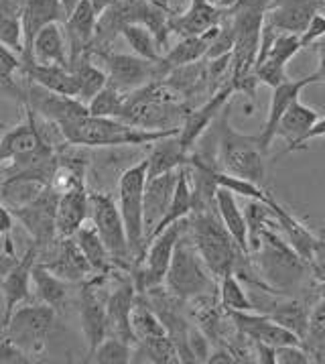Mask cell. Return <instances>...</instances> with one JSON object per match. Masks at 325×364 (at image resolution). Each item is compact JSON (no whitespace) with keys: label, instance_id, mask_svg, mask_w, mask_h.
Segmentation results:
<instances>
[{"label":"cell","instance_id":"cell-1","mask_svg":"<svg viewBox=\"0 0 325 364\" xmlns=\"http://www.w3.org/2000/svg\"><path fill=\"white\" fill-rule=\"evenodd\" d=\"M61 136L67 145L77 146H131L150 145L165 136L177 134L179 129H157L148 131L128 124L120 118L86 117L72 118L57 124Z\"/></svg>","mask_w":325,"mask_h":364},{"label":"cell","instance_id":"cell-2","mask_svg":"<svg viewBox=\"0 0 325 364\" xmlns=\"http://www.w3.org/2000/svg\"><path fill=\"white\" fill-rule=\"evenodd\" d=\"M189 216L192 220L187 222V234L216 281L228 273H234L238 264L248 259V255L238 248L234 238L226 230L216 208L193 210Z\"/></svg>","mask_w":325,"mask_h":364},{"label":"cell","instance_id":"cell-3","mask_svg":"<svg viewBox=\"0 0 325 364\" xmlns=\"http://www.w3.org/2000/svg\"><path fill=\"white\" fill-rule=\"evenodd\" d=\"M277 226V224H272ZM266 226L260 232V245L250 257L256 259V275L268 291L287 293L299 287L305 277L307 262L303 261L291 245L277 232V228Z\"/></svg>","mask_w":325,"mask_h":364},{"label":"cell","instance_id":"cell-4","mask_svg":"<svg viewBox=\"0 0 325 364\" xmlns=\"http://www.w3.org/2000/svg\"><path fill=\"white\" fill-rule=\"evenodd\" d=\"M162 285L167 291L175 295L181 301H189L199 295L216 293V279L211 277V273L207 271L202 257L193 247L192 238L187 234V226L175 245Z\"/></svg>","mask_w":325,"mask_h":364},{"label":"cell","instance_id":"cell-5","mask_svg":"<svg viewBox=\"0 0 325 364\" xmlns=\"http://www.w3.org/2000/svg\"><path fill=\"white\" fill-rule=\"evenodd\" d=\"M218 163L224 173L242 177L256 186L265 183V159L256 136L242 134L230 127L228 110L224 108L220 118V136H218Z\"/></svg>","mask_w":325,"mask_h":364},{"label":"cell","instance_id":"cell-6","mask_svg":"<svg viewBox=\"0 0 325 364\" xmlns=\"http://www.w3.org/2000/svg\"><path fill=\"white\" fill-rule=\"evenodd\" d=\"M147 183V159L134 163L119 179V210L134 267H138L145 255V222H143V196Z\"/></svg>","mask_w":325,"mask_h":364},{"label":"cell","instance_id":"cell-7","mask_svg":"<svg viewBox=\"0 0 325 364\" xmlns=\"http://www.w3.org/2000/svg\"><path fill=\"white\" fill-rule=\"evenodd\" d=\"M89 200V220L96 226V230L102 238L104 247L108 250L110 259L116 269H131L134 264L128 238L124 230V222L120 216L119 204L110 193L104 191H88Z\"/></svg>","mask_w":325,"mask_h":364},{"label":"cell","instance_id":"cell-8","mask_svg":"<svg viewBox=\"0 0 325 364\" xmlns=\"http://www.w3.org/2000/svg\"><path fill=\"white\" fill-rule=\"evenodd\" d=\"M55 309L45 304H21L2 321V334L29 356L41 354L55 323Z\"/></svg>","mask_w":325,"mask_h":364},{"label":"cell","instance_id":"cell-9","mask_svg":"<svg viewBox=\"0 0 325 364\" xmlns=\"http://www.w3.org/2000/svg\"><path fill=\"white\" fill-rule=\"evenodd\" d=\"M11 214L23 222V226L33 236V242L37 247H51L57 242L55 230V210H57V191L47 186L35 198H31L25 204L9 208Z\"/></svg>","mask_w":325,"mask_h":364},{"label":"cell","instance_id":"cell-10","mask_svg":"<svg viewBox=\"0 0 325 364\" xmlns=\"http://www.w3.org/2000/svg\"><path fill=\"white\" fill-rule=\"evenodd\" d=\"M185 226L187 222L185 220H179L175 224L167 226L165 230L157 234L145 248V255H143V267H141V283H134L136 285V291H147L150 287H159L165 281L167 275V269H169V262L173 257V250L175 245L181 238V234L185 232Z\"/></svg>","mask_w":325,"mask_h":364},{"label":"cell","instance_id":"cell-11","mask_svg":"<svg viewBox=\"0 0 325 364\" xmlns=\"http://www.w3.org/2000/svg\"><path fill=\"white\" fill-rule=\"evenodd\" d=\"M108 275H96V279H89L79 293V321H82V332L86 338L88 352L94 348L108 336V320H106V297L102 295V285Z\"/></svg>","mask_w":325,"mask_h":364},{"label":"cell","instance_id":"cell-12","mask_svg":"<svg viewBox=\"0 0 325 364\" xmlns=\"http://www.w3.org/2000/svg\"><path fill=\"white\" fill-rule=\"evenodd\" d=\"M98 58L104 61V68H106L104 72L108 75V82L124 92L143 87L150 80H155V73L159 72V63L138 58V55L98 51Z\"/></svg>","mask_w":325,"mask_h":364},{"label":"cell","instance_id":"cell-13","mask_svg":"<svg viewBox=\"0 0 325 364\" xmlns=\"http://www.w3.org/2000/svg\"><path fill=\"white\" fill-rule=\"evenodd\" d=\"M226 314L238 332L244 338H248L250 342L268 344L272 348L287 346V344H303L299 336L282 328L281 323H277L275 320H270L266 314H260V311H226Z\"/></svg>","mask_w":325,"mask_h":364},{"label":"cell","instance_id":"cell-14","mask_svg":"<svg viewBox=\"0 0 325 364\" xmlns=\"http://www.w3.org/2000/svg\"><path fill=\"white\" fill-rule=\"evenodd\" d=\"M27 108H31L35 114H39L47 122H55V124L89 114L88 104L79 102L72 96L51 92L35 82H31L27 90Z\"/></svg>","mask_w":325,"mask_h":364},{"label":"cell","instance_id":"cell-15","mask_svg":"<svg viewBox=\"0 0 325 364\" xmlns=\"http://www.w3.org/2000/svg\"><path fill=\"white\" fill-rule=\"evenodd\" d=\"M39 257V247L37 242H31L27 252L16 259L9 271L0 277V289L4 295V311H2V321L9 320V316L15 311L21 304H25L31 295V271Z\"/></svg>","mask_w":325,"mask_h":364},{"label":"cell","instance_id":"cell-16","mask_svg":"<svg viewBox=\"0 0 325 364\" xmlns=\"http://www.w3.org/2000/svg\"><path fill=\"white\" fill-rule=\"evenodd\" d=\"M232 94H234L232 82H226V84L220 86V90H218L204 106H199L197 110H193V112H189V114L185 117L183 124L179 127L177 141L179 145L183 146L187 153H192L193 145L199 141V136L207 131V127H209L216 118L220 117V112L226 108V104L230 102Z\"/></svg>","mask_w":325,"mask_h":364},{"label":"cell","instance_id":"cell-17","mask_svg":"<svg viewBox=\"0 0 325 364\" xmlns=\"http://www.w3.org/2000/svg\"><path fill=\"white\" fill-rule=\"evenodd\" d=\"M311 84H319L315 73L305 75V77H299V80H289V82H285L281 86L272 87V98H270L265 127H263L260 134H256V141H258V146H260L263 153H266L270 149V145H272L277 124H279V120L285 114V110L295 102L297 98H301V92L307 86H311Z\"/></svg>","mask_w":325,"mask_h":364},{"label":"cell","instance_id":"cell-18","mask_svg":"<svg viewBox=\"0 0 325 364\" xmlns=\"http://www.w3.org/2000/svg\"><path fill=\"white\" fill-rule=\"evenodd\" d=\"M324 0H272L266 9L265 25L279 33L301 35Z\"/></svg>","mask_w":325,"mask_h":364},{"label":"cell","instance_id":"cell-19","mask_svg":"<svg viewBox=\"0 0 325 364\" xmlns=\"http://www.w3.org/2000/svg\"><path fill=\"white\" fill-rule=\"evenodd\" d=\"M136 285L133 279H122L120 285L106 297V320H108V336H116L120 340L134 346V334L131 328Z\"/></svg>","mask_w":325,"mask_h":364},{"label":"cell","instance_id":"cell-20","mask_svg":"<svg viewBox=\"0 0 325 364\" xmlns=\"http://www.w3.org/2000/svg\"><path fill=\"white\" fill-rule=\"evenodd\" d=\"M179 169L167 171V173L150 177L145 183V196H143V222H145V248H147L150 236L155 232V226L162 218L167 205L171 202V196L177 183Z\"/></svg>","mask_w":325,"mask_h":364},{"label":"cell","instance_id":"cell-21","mask_svg":"<svg viewBox=\"0 0 325 364\" xmlns=\"http://www.w3.org/2000/svg\"><path fill=\"white\" fill-rule=\"evenodd\" d=\"M47 141L43 139L41 127L37 122V114L27 108V118L0 136V165L21 159L37 151Z\"/></svg>","mask_w":325,"mask_h":364},{"label":"cell","instance_id":"cell-22","mask_svg":"<svg viewBox=\"0 0 325 364\" xmlns=\"http://www.w3.org/2000/svg\"><path fill=\"white\" fill-rule=\"evenodd\" d=\"M65 21V13L60 0H23L21 25H23V61L31 59V45L39 31Z\"/></svg>","mask_w":325,"mask_h":364},{"label":"cell","instance_id":"cell-23","mask_svg":"<svg viewBox=\"0 0 325 364\" xmlns=\"http://www.w3.org/2000/svg\"><path fill=\"white\" fill-rule=\"evenodd\" d=\"M41 264L67 283H79V281H86L94 275L89 262L86 261L84 252L77 247L74 236L57 238L53 257H49V261H43Z\"/></svg>","mask_w":325,"mask_h":364},{"label":"cell","instance_id":"cell-24","mask_svg":"<svg viewBox=\"0 0 325 364\" xmlns=\"http://www.w3.org/2000/svg\"><path fill=\"white\" fill-rule=\"evenodd\" d=\"M89 218L88 188H72L57 193V210H55V230L60 238L74 236L75 230Z\"/></svg>","mask_w":325,"mask_h":364},{"label":"cell","instance_id":"cell-25","mask_svg":"<svg viewBox=\"0 0 325 364\" xmlns=\"http://www.w3.org/2000/svg\"><path fill=\"white\" fill-rule=\"evenodd\" d=\"M224 11L220 6L206 0H192V6L185 13L171 16L167 21V27H169V33H175L181 37H193L220 25Z\"/></svg>","mask_w":325,"mask_h":364},{"label":"cell","instance_id":"cell-26","mask_svg":"<svg viewBox=\"0 0 325 364\" xmlns=\"http://www.w3.org/2000/svg\"><path fill=\"white\" fill-rule=\"evenodd\" d=\"M270 208H272V212H275V222H277V226L281 228L282 238L291 245V248H293L297 255L307 262V264L313 262L317 250L321 248V242L313 236V232H311L303 222H299L291 212H287L277 200L270 202Z\"/></svg>","mask_w":325,"mask_h":364},{"label":"cell","instance_id":"cell-27","mask_svg":"<svg viewBox=\"0 0 325 364\" xmlns=\"http://www.w3.org/2000/svg\"><path fill=\"white\" fill-rule=\"evenodd\" d=\"M67 37L61 23H51L39 31L31 45V59L35 63H49L70 70V51Z\"/></svg>","mask_w":325,"mask_h":364},{"label":"cell","instance_id":"cell-28","mask_svg":"<svg viewBox=\"0 0 325 364\" xmlns=\"http://www.w3.org/2000/svg\"><path fill=\"white\" fill-rule=\"evenodd\" d=\"M317 118H319L317 110H313L307 104L301 102V98H297L295 102L285 110V114L279 120L275 139H282L287 143L289 153L297 151V149H305L303 146L305 134L309 132V129L315 124Z\"/></svg>","mask_w":325,"mask_h":364},{"label":"cell","instance_id":"cell-29","mask_svg":"<svg viewBox=\"0 0 325 364\" xmlns=\"http://www.w3.org/2000/svg\"><path fill=\"white\" fill-rule=\"evenodd\" d=\"M220 25L211 27L202 35H193V37H183L175 47H171L165 55L159 59V68L161 70H175V68H183V65H193L195 61L206 58L207 49L214 41V37L218 35Z\"/></svg>","mask_w":325,"mask_h":364},{"label":"cell","instance_id":"cell-30","mask_svg":"<svg viewBox=\"0 0 325 364\" xmlns=\"http://www.w3.org/2000/svg\"><path fill=\"white\" fill-rule=\"evenodd\" d=\"M216 210L218 216L226 226V230L234 238L238 248L250 257V248H248V226H246V218L244 212L240 210L236 202V196L226 188H218L216 190Z\"/></svg>","mask_w":325,"mask_h":364},{"label":"cell","instance_id":"cell-31","mask_svg":"<svg viewBox=\"0 0 325 364\" xmlns=\"http://www.w3.org/2000/svg\"><path fill=\"white\" fill-rule=\"evenodd\" d=\"M21 70L25 72V75L29 77L31 82L47 87L51 92L75 98V92H77L75 77L67 68L49 65V63H35V61H23Z\"/></svg>","mask_w":325,"mask_h":364},{"label":"cell","instance_id":"cell-32","mask_svg":"<svg viewBox=\"0 0 325 364\" xmlns=\"http://www.w3.org/2000/svg\"><path fill=\"white\" fill-rule=\"evenodd\" d=\"M74 240L77 242L79 250L84 252V257L89 262L94 275H108L112 269H116L112 259H110V255H108V250L104 247L102 238L96 230V226L92 224V220L88 218L75 230Z\"/></svg>","mask_w":325,"mask_h":364},{"label":"cell","instance_id":"cell-33","mask_svg":"<svg viewBox=\"0 0 325 364\" xmlns=\"http://www.w3.org/2000/svg\"><path fill=\"white\" fill-rule=\"evenodd\" d=\"M187 161H189V153L179 145L177 134L165 136L155 143L150 155L147 157V179L179 169L187 165Z\"/></svg>","mask_w":325,"mask_h":364},{"label":"cell","instance_id":"cell-34","mask_svg":"<svg viewBox=\"0 0 325 364\" xmlns=\"http://www.w3.org/2000/svg\"><path fill=\"white\" fill-rule=\"evenodd\" d=\"M31 285H33V291H35V297L39 299V304L53 307L55 311L65 307L67 295H70V289H67L70 283L53 275L41 262H35V267L31 271Z\"/></svg>","mask_w":325,"mask_h":364},{"label":"cell","instance_id":"cell-35","mask_svg":"<svg viewBox=\"0 0 325 364\" xmlns=\"http://www.w3.org/2000/svg\"><path fill=\"white\" fill-rule=\"evenodd\" d=\"M70 72L74 73L75 86H77L75 98L84 104H88L89 100L108 84V75H106V72H104L102 68L94 65L86 53H82L79 58L74 59V61L70 63Z\"/></svg>","mask_w":325,"mask_h":364},{"label":"cell","instance_id":"cell-36","mask_svg":"<svg viewBox=\"0 0 325 364\" xmlns=\"http://www.w3.org/2000/svg\"><path fill=\"white\" fill-rule=\"evenodd\" d=\"M98 13L92 4V0H79L72 11V15L65 18V27L72 43H79V47H88L96 35Z\"/></svg>","mask_w":325,"mask_h":364},{"label":"cell","instance_id":"cell-37","mask_svg":"<svg viewBox=\"0 0 325 364\" xmlns=\"http://www.w3.org/2000/svg\"><path fill=\"white\" fill-rule=\"evenodd\" d=\"M131 328H133L134 340H147V338H157V336H167V330L155 314V309L148 304L147 295L143 291L136 293L134 299L133 314H131Z\"/></svg>","mask_w":325,"mask_h":364},{"label":"cell","instance_id":"cell-38","mask_svg":"<svg viewBox=\"0 0 325 364\" xmlns=\"http://www.w3.org/2000/svg\"><path fill=\"white\" fill-rule=\"evenodd\" d=\"M0 43L23 55L21 0H0Z\"/></svg>","mask_w":325,"mask_h":364},{"label":"cell","instance_id":"cell-39","mask_svg":"<svg viewBox=\"0 0 325 364\" xmlns=\"http://www.w3.org/2000/svg\"><path fill=\"white\" fill-rule=\"evenodd\" d=\"M141 356L136 360L141 363H155V364H173L181 363L179 352L169 336H157V338H147L138 340L133 346V358ZM134 360V363H136Z\"/></svg>","mask_w":325,"mask_h":364},{"label":"cell","instance_id":"cell-40","mask_svg":"<svg viewBox=\"0 0 325 364\" xmlns=\"http://www.w3.org/2000/svg\"><path fill=\"white\" fill-rule=\"evenodd\" d=\"M120 35L126 39V43L131 45L134 55L159 63V59H161L159 45H157L155 35H153L145 25H141V23H122Z\"/></svg>","mask_w":325,"mask_h":364},{"label":"cell","instance_id":"cell-41","mask_svg":"<svg viewBox=\"0 0 325 364\" xmlns=\"http://www.w3.org/2000/svg\"><path fill=\"white\" fill-rule=\"evenodd\" d=\"M128 98V92L120 90L114 84H106V86L88 102V110L92 117H106V118H120L124 104Z\"/></svg>","mask_w":325,"mask_h":364},{"label":"cell","instance_id":"cell-42","mask_svg":"<svg viewBox=\"0 0 325 364\" xmlns=\"http://www.w3.org/2000/svg\"><path fill=\"white\" fill-rule=\"evenodd\" d=\"M218 299L224 311H254L250 295L242 287L236 273H228L220 279Z\"/></svg>","mask_w":325,"mask_h":364},{"label":"cell","instance_id":"cell-43","mask_svg":"<svg viewBox=\"0 0 325 364\" xmlns=\"http://www.w3.org/2000/svg\"><path fill=\"white\" fill-rule=\"evenodd\" d=\"M244 218H246V226H248V248H250L252 255L258 248V245H260V232L265 230L266 226L277 224L275 222V212H272L270 204H266V202L248 200Z\"/></svg>","mask_w":325,"mask_h":364},{"label":"cell","instance_id":"cell-44","mask_svg":"<svg viewBox=\"0 0 325 364\" xmlns=\"http://www.w3.org/2000/svg\"><path fill=\"white\" fill-rule=\"evenodd\" d=\"M89 360L98 364H128L133 363V344L116 336H106L102 342L89 352Z\"/></svg>","mask_w":325,"mask_h":364},{"label":"cell","instance_id":"cell-45","mask_svg":"<svg viewBox=\"0 0 325 364\" xmlns=\"http://www.w3.org/2000/svg\"><path fill=\"white\" fill-rule=\"evenodd\" d=\"M301 49H303V45H301V37L299 35H295V33H277V37H275V41L270 45L266 58L287 65Z\"/></svg>","mask_w":325,"mask_h":364},{"label":"cell","instance_id":"cell-46","mask_svg":"<svg viewBox=\"0 0 325 364\" xmlns=\"http://www.w3.org/2000/svg\"><path fill=\"white\" fill-rule=\"evenodd\" d=\"M254 77H256V82L258 84H265L268 87H277L285 84V82H289L291 77H289V73H287V65H282V63H277V61H272V59H263V61H258L256 65H254Z\"/></svg>","mask_w":325,"mask_h":364},{"label":"cell","instance_id":"cell-47","mask_svg":"<svg viewBox=\"0 0 325 364\" xmlns=\"http://www.w3.org/2000/svg\"><path fill=\"white\" fill-rule=\"evenodd\" d=\"M21 65H23V59L18 58V53L0 43V82L6 86L9 84L13 86V77L21 70Z\"/></svg>","mask_w":325,"mask_h":364},{"label":"cell","instance_id":"cell-48","mask_svg":"<svg viewBox=\"0 0 325 364\" xmlns=\"http://www.w3.org/2000/svg\"><path fill=\"white\" fill-rule=\"evenodd\" d=\"M187 350L192 354L193 363H206L209 356V342L202 328H192L187 332Z\"/></svg>","mask_w":325,"mask_h":364},{"label":"cell","instance_id":"cell-49","mask_svg":"<svg viewBox=\"0 0 325 364\" xmlns=\"http://www.w3.org/2000/svg\"><path fill=\"white\" fill-rule=\"evenodd\" d=\"M31 358L25 350H21L13 340L0 332V364H29Z\"/></svg>","mask_w":325,"mask_h":364},{"label":"cell","instance_id":"cell-50","mask_svg":"<svg viewBox=\"0 0 325 364\" xmlns=\"http://www.w3.org/2000/svg\"><path fill=\"white\" fill-rule=\"evenodd\" d=\"M309 354L301 348V344H287L275 348V364H307Z\"/></svg>","mask_w":325,"mask_h":364},{"label":"cell","instance_id":"cell-51","mask_svg":"<svg viewBox=\"0 0 325 364\" xmlns=\"http://www.w3.org/2000/svg\"><path fill=\"white\" fill-rule=\"evenodd\" d=\"M324 35H325V15H321V13H315V15L311 16L307 29L299 35V37H301V45H303V49L317 43Z\"/></svg>","mask_w":325,"mask_h":364},{"label":"cell","instance_id":"cell-52","mask_svg":"<svg viewBox=\"0 0 325 364\" xmlns=\"http://www.w3.org/2000/svg\"><path fill=\"white\" fill-rule=\"evenodd\" d=\"M309 334L325 336V301L315 306L309 314Z\"/></svg>","mask_w":325,"mask_h":364},{"label":"cell","instance_id":"cell-53","mask_svg":"<svg viewBox=\"0 0 325 364\" xmlns=\"http://www.w3.org/2000/svg\"><path fill=\"white\" fill-rule=\"evenodd\" d=\"M15 261V250H13L11 238H9V234H6V236L2 238V245H0V277L9 271V267Z\"/></svg>","mask_w":325,"mask_h":364},{"label":"cell","instance_id":"cell-54","mask_svg":"<svg viewBox=\"0 0 325 364\" xmlns=\"http://www.w3.org/2000/svg\"><path fill=\"white\" fill-rule=\"evenodd\" d=\"M206 363L209 364H232V363H236V358H234V354L230 352L228 348H216L214 352H209V356H207V360Z\"/></svg>","mask_w":325,"mask_h":364},{"label":"cell","instance_id":"cell-55","mask_svg":"<svg viewBox=\"0 0 325 364\" xmlns=\"http://www.w3.org/2000/svg\"><path fill=\"white\" fill-rule=\"evenodd\" d=\"M270 2H272V0H238L232 9H250V11H263V13H266V9L270 6ZM232 9H230V11H232ZM226 13H228V11H226Z\"/></svg>","mask_w":325,"mask_h":364},{"label":"cell","instance_id":"cell-56","mask_svg":"<svg viewBox=\"0 0 325 364\" xmlns=\"http://www.w3.org/2000/svg\"><path fill=\"white\" fill-rule=\"evenodd\" d=\"M317 53H319V63H317V70H315V75H317V80L325 84V35L317 41Z\"/></svg>","mask_w":325,"mask_h":364},{"label":"cell","instance_id":"cell-57","mask_svg":"<svg viewBox=\"0 0 325 364\" xmlns=\"http://www.w3.org/2000/svg\"><path fill=\"white\" fill-rule=\"evenodd\" d=\"M11 228H13V214L6 205L0 204V236L11 234Z\"/></svg>","mask_w":325,"mask_h":364},{"label":"cell","instance_id":"cell-58","mask_svg":"<svg viewBox=\"0 0 325 364\" xmlns=\"http://www.w3.org/2000/svg\"><path fill=\"white\" fill-rule=\"evenodd\" d=\"M321 136H325V118H317V120H315V124L309 129V132L305 134L303 146L307 145L309 141H313V139H321Z\"/></svg>","mask_w":325,"mask_h":364},{"label":"cell","instance_id":"cell-59","mask_svg":"<svg viewBox=\"0 0 325 364\" xmlns=\"http://www.w3.org/2000/svg\"><path fill=\"white\" fill-rule=\"evenodd\" d=\"M116 4H122V6H128V4H138V2H148V0H114Z\"/></svg>","mask_w":325,"mask_h":364},{"label":"cell","instance_id":"cell-60","mask_svg":"<svg viewBox=\"0 0 325 364\" xmlns=\"http://www.w3.org/2000/svg\"><path fill=\"white\" fill-rule=\"evenodd\" d=\"M206 2H211V4H216V2H218V0H206Z\"/></svg>","mask_w":325,"mask_h":364},{"label":"cell","instance_id":"cell-61","mask_svg":"<svg viewBox=\"0 0 325 364\" xmlns=\"http://www.w3.org/2000/svg\"><path fill=\"white\" fill-rule=\"evenodd\" d=\"M2 328H4V326H2V320H0V332H2Z\"/></svg>","mask_w":325,"mask_h":364}]
</instances>
